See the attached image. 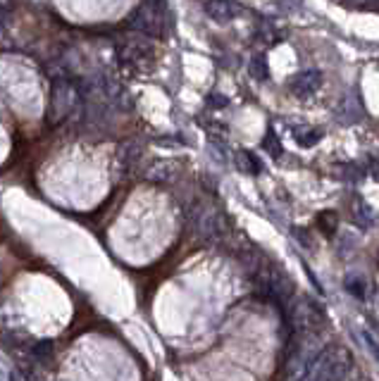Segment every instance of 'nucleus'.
Instances as JSON below:
<instances>
[{
	"label": "nucleus",
	"mask_w": 379,
	"mask_h": 381,
	"mask_svg": "<svg viewBox=\"0 0 379 381\" xmlns=\"http://www.w3.org/2000/svg\"><path fill=\"white\" fill-rule=\"evenodd\" d=\"M248 69H251L253 79H258V82L270 77V67H267V60L262 55H253L251 62H248Z\"/></svg>",
	"instance_id": "obj_13"
},
{
	"label": "nucleus",
	"mask_w": 379,
	"mask_h": 381,
	"mask_svg": "<svg viewBox=\"0 0 379 381\" xmlns=\"http://www.w3.org/2000/svg\"><path fill=\"white\" fill-rule=\"evenodd\" d=\"M356 219L363 224V227H367V224L375 222V214H372V210L367 208L365 203H358V205H356Z\"/></svg>",
	"instance_id": "obj_17"
},
{
	"label": "nucleus",
	"mask_w": 379,
	"mask_h": 381,
	"mask_svg": "<svg viewBox=\"0 0 379 381\" xmlns=\"http://www.w3.org/2000/svg\"><path fill=\"white\" fill-rule=\"evenodd\" d=\"M172 167H174L172 160H158V162L151 164L146 177L151 179L153 184H169L174 179V174H177V169H172Z\"/></svg>",
	"instance_id": "obj_8"
},
{
	"label": "nucleus",
	"mask_w": 379,
	"mask_h": 381,
	"mask_svg": "<svg viewBox=\"0 0 379 381\" xmlns=\"http://www.w3.org/2000/svg\"><path fill=\"white\" fill-rule=\"evenodd\" d=\"M337 214L334 212H322V214H317V224H320V229L322 232L327 234V236H332L334 232H337Z\"/></svg>",
	"instance_id": "obj_15"
},
{
	"label": "nucleus",
	"mask_w": 379,
	"mask_h": 381,
	"mask_svg": "<svg viewBox=\"0 0 379 381\" xmlns=\"http://www.w3.org/2000/svg\"><path fill=\"white\" fill-rule=\"evenodd\" d=\"M293 138H296L298 145L310 148V145H315L322 138V132L320 129H296V132H293Z\"/></svg>",
	"instance_id": "obj_12"
},
{
	"label": "nucleus",
	"mask_w": 379,
	"mask_h": 381,
	"mask_svg": "<svg viewBox=\"0 0 379 381\" xmlns=\"http://www.w3.org/2000/svg\"><path fill=\"white\" fill-rule=\"evenodd\" d=\"M117 62L124 74L132 77H148L158 62L156 48L146 38H127L117 43Z\"/></svg>",
	"instance_id": "obj_2"
},
{
	"label": "nucleus",
	"mask_w": 379,
	"mask_h": 381,
	"mask_svg": "<svg viewBox=\"0 0 379 381\" xmlns=\"http://www.w3.org/2000/svg\"><path fill=\"white\" fill-rule=\"evenodd\" d=\"M291 93L298 95V98H308L322 86V72L320 69H306V72H298L296 77L291 79Z\"/></svg>",
	"instance_id": "obj_6"
},
{
	"label": "nucleus",
	"mask_w": 379,
	"mask_h": 381,
	"mask_svg": "<svg viewBox=\"0 0 379 381\" xmlns=\"http://www.w3.org/2000/svg\"><path fill=\"white\" fill-rule=\"evenodd\" d=\"M167 5L164 3H141L134 10L129 27L143 38H164L169 29V17H167Z\"/></svg>",
	"instance_id": "obj_4"
},
{
	"label": "nucleus",
	"mask_w": 379,
	"mask_h": 381,
	"mask_svg": "<svg viewBox=\"0 0 379 381\" xmlns=\"http://www.w3.org/2000/svg\"><path fill=\"white\" fill-rule=\"evenodd\" d=\"M208 103H212V105H217V108H222V105H227V98H217V95H210V98H208Z\"/></svg>",
	"instance_id": "obj_19"
},
{
	"label": "nucleus",
	"mask_w": 379,
	"mask_h": 381,
	"mask_svg": "<svg viewBox=\"0 0 379 381\" xmlns=\"http://www.w3.org/2000/svg\"><path fill=\"white\" fill-rule=\"evenodd\" d=\"M262 148L267 150V153L272 155V158H279L282 155V143H279L277 134H274V129H267L265 138H262Z\"/></svg>",
	"instance_id": "obj_14"
},
{
	"label": "nucleus",
	"mask_w": 379,
	"mask_h": 381,
	"mask_svg": "<svg viewBox=\"0 0 379 381\" xmlns=\"http://www.w3.org/2000/svg\"><path fill=\"white\" fill-rule=\"evenodd\" d=\"M82 103L84 93L79 86V79L69 77V74H53L51 95H48V124L60 127L74 112L82 110Z\"/></svg>",
	"instance_id": "obj_1"
},
{
	"label": "nucleus",
	"mask_w": 379,
	"mask_h": 381,
	"mask_svg": "<svg viewBox=\"0 0 379 381\" xmlns=\"http://www.w3.org/2000/svg\"><path fill=\"white\" fill-rule=\"evenodd\" d=\"M360 336H363V341H365L367 350H370V353H372V358H375L377 362H379V343H377L375 334H372V332H367V329H363Z\"/></svg>",
	"instance_id": "obj_18"
},
{
	"label": "nucleus",
	"mask_w": 379,
	"mask_h": 381,
	"mask_svg": "<svg viewBox=\"0 0 379 381\" xmlns=\"http://www.w3.org/2000/svg\"><path fill=\"white\" fill-rule=\"evenodd\" d=\"M143 158V145L141 141H127L119 148V162H122V169L127 174H132L136 169L138 160Z\"/></svg>",
	"instance_id": "obj_7"
},
{
	"label": "nucleus",
	"mask_w": 379,
	"mask_h": 381,
	"mask_svg": "<svg viewBox=\"0 0 379 381\" xmlns=\"http://www.w3.org/2000/svg\"><path fill=\"white\" fill-rule=\"evenodd\" d=\"M343 286H346L348 293L356 295L358 300H363L367 295V279L360 277V274H348V277L343 279Z\"/></svg>",
	"instance_id": "obj_11"
},
{
	"label": "nucleus",
	"mask_w": 379,
	"mask_h": 381,
	"mask_svg": "<svg viewBox=\"0 0 379 381\" xmlns=\"http://www.w3.org/2000/svg\"><path fill=\"white\" fill-rule=\"evenodd\" d=\"M203 10L210 14L215 22H229L234 17V5L232 3H222V0H215V3H203Z\"/></svg>",
	"instance_id": "obj_9"
},
{
	"label": "nucleus",
	"mask_w": 379,
	"mask_h": 381,
	"mask_svg": "<svg viewBox=\"0 0 379 381\" xmlns=\"http://www.w3.org/2000/svg\"><path fill=\"white\" fill-rule=\"evenodd\" d=\"M351 350L346 345H327L313 362L306 381H343L351 372Z\"/></svg>",
	"instance_id": "obj_3"
},
{
	"label": "nucleus",
	"mask_w": 379,
	"mask_h": 381,
	"mask_svg": "<svg viewBox=\"0 0 379 381\" xmlns=\"http://www.w3.org/2000/svg\"><path fill=\"white\" fill-rule=\"evenodd\" d=\"M317 355H320L317 334L303 332V336L296 341V345H293L291 355H289V360H286V379L284 381H306Z\"/></svg>",
	"instance_id": "obj_5"
},
{
	"label": "nucleus",
	"mask_w": 379,
	"mask_h": 381,
	"mask_svg": "<svg viewBox=\"0 0 379 381\" xmlns=\"http://www.w3.org/2000/svg\"><path fill=\"white\" fill-rule=\"evenodd\" d=\"M32 353H34V358H38L43 362V360H48L53 355V343L51 341H38V343L32 348Z\"/></svg>",
	"instance_id": "obj_16"
},
{
	"label": "nucleus",
	"mask_w": 379,
	"mask_h": 381,
	"mask_svg": "<svg viewBox=\"0 0 379 381\" xmlns=\"http://www.w3.org/2000/svg\"><path fill=\"white\" fill-rule=\"evenodd\" d=\"M236 164H239V169L246 174H260L262 172L260 160H258L253 153H248V150H236Z\"/></svg>",
	"instance_id": "obj_10"
}]
</instances>
